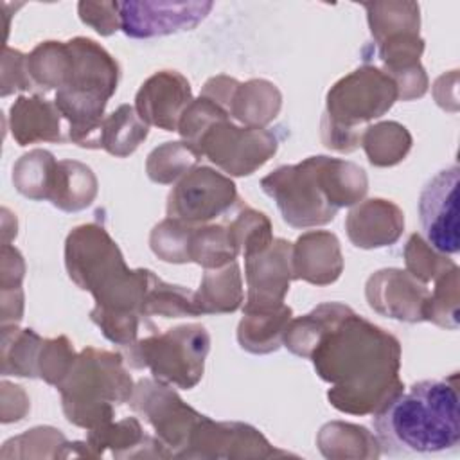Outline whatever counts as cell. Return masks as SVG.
Here are the masks:
<instances>
[{"label":"cell","mask_w":460,"mask_h":460,"mask_svg":"<svg viewBox=\"0 0 460 460\" xmlns=\"http://www.w3.org/2000/svg\"><path fill=\"white\" fill-rule=\"evenodd\" d=\"M289 243L284 239L271 241L264 250L246 257L248 304L244 313L271 311L282 305V298L289 288Z\"/></svg>","instance_id":"7c38bea8"},{"label":"cell","mask_w":460,"mask_h":460,"mask_svg":"<svg viewBox=\"0 0 460 460\" xmlns=\"http://www.w3.org/2000/svg\"><path fill=\"white\" fill-rule=\"evenodd\" d=\"M404 226L401 210L385 201L370 199L352 210L347 219L349 237L356 246L377 248L397 241Z\"/></svg>","instance_id":"5bb4252c"},{"label":"cell","mask_w":460,"mask_h":460,"mask_svg":"<svg viewBox=\"0 0 460 460\" xmlns=\"http://www.w3.org/2000/svg\"><path fill=\"white\" fill-rule=\"evenodd\" d=\"M239 325V343L243 349L250 352H271L280 345V338L288 327V320L291 316V309L280 305L271 311H257L244 313Z\"/></svg>","instance_id":"d6986e66"},{"label":"cell","mask_w":460,"mask_h":460,"mask_svg":"<svg viewBox=\"0 0 460 460\" xmlns=\"http://www.w3.org/2000/svg\"><path fill=\"white\" fill-rule=\"evenodd\" d=\"M190 101V88L178 72H158L137 93L138 117L165 131L178 129V119Z\"/></svg>","instance_id":"4fadbf2b"},{"label":"cell","mask_w":460,"mask_h":460,"mask_svg":"<svg viewBox=\"0 0 460 460\" xmlns=\"http://www.w3.org/2000/svg\"><path fill=\"white\" fill-rule=\"evenodd\" d=\"M309 358L318 376L334 385L329 401L341 411H376L402 390L397 377L399 341L347 305L318 338Z\"/></svg>","instance_id":"6da1fadb"},{"label":"cell","mask_w":460,"mask_h":460,"mask_svg":"<svg viewBox=\"0 0 460 460\" xmlns=\"http://www.w3.org/2000/svg\"><path fill=\"white\" fill-rule=\"evenodd\" d=\"M243 298L239 268L232 264L214 279L210 273L205 275L201 289L194 295V300L201 313H226L234 311Z\"/></svg>","instance_id":"7402d4cb"},{"label":"cell","mask_w":460,"mask_h":460,"mask_svg":"<svg viewBox=\"0 0 460 460\" xmlns=\"http://www.w3.org/2000/svg\"><path fill=\"white\" fill-rule=\"evenodd\" d=\"M147 137V126L135 115L133 108L122 104L108 119L101 120L92 147H104L115 156H126Z\"/></svg>","instance_id":"e0dca14e"},{"label":"cell","mask_w":460,"mask_h":460,"mask_svg":"<svg viewBox=\"0 0 460 460\" xmlns=\"http://www.w3.org/2000/svg\"><path fill=\"white\" fill-rule=\"evenodd\" d=\"M456 374L424 379L397 392L374 411V431L388 455H435L460 442Z\"/></svg>","instance_id":"7a4b0ae2"},{"label":"cell","mask_w":460,"mask_h":460,"mask_svg":"<svg viewBox=\"0 0 460 460\" xmlns=\"http://www.w3.org/2000/svg\"><path fill=\"white\" fill-rule=\"evenodd\" d=\"M372 34L377 41L404 32H419V4L376 2L365 4Z\"/></svg>","instance_id":"ffe728a7"},{"label":"cell","mask_w":460,"mask_h":460,"mask_svg":"<svg viewBox=\"0 0 460 460\" xmlns=\"http://www.w3.org/2000/svg\"><path fill=\"white\" fill-rule=\"evenodd\" d=\"M293 277L313 284H329L341 271L338 239L329 232H309L296 241Z\"/></svg>","instance_id":"9a60e30c"},{"label":"cell","mask_w":460,"mask_h":460,"mask_svg":"<svg viewBox=\"0 0 460 460\" xmlns=\"http://www.w3.org/2000/svg\"><path fill=\"white\" fill-rule=\"evenodd\" d=\"M262 190L277 201L291 226L325 225L340 207L359 201L367 192V176L352 162L311 156L296 165H284L261 181Z\"/></svg>","instance_id":"3957f363"},{"label":"cell","mask_w":460,"mask_h":460,"mask_svg":"<svg viewBox=\"0 0 460 460\" xmlns=\"http://www.w3.org/2000/svg\"><path fill=\"white\" fill-rule=\"evenodd\" d=\"M225 119L214 120L198 140L199 151L214 164L230 174H250L262 165L277 149L271 133L257 128H235L232 124H219Z\"/></svg>","instance_id":"9c48e42d"},{"label":"cell","mask_w":460,"mask_h":460,"mask_svg":"<svg viewBox=\"0 0 460 460\" xmlns=\"http://www.w3.org/2000/svg\"><path fill=\"white\" fill-rule=\"evenodd\" d=\"M13 113V137L20 146L38 140H63L59 133V110L38 97L18 99L11 108Z\"/></svg>","instance_id":"2e32d148"},{"label":"cell","mask_w":460,"mask_h":460,"mask_svg":"<svg viewBox=\"0 0 460 460\" xmlns=\"http://www.w3.org/2000/svg\"><path fill=\"white\" fill-rule=\"evenodd\" d=\"M97 192L92 171L79 162H59L50 190V201L63 210H81L88 207Z\"/></svg>","instance_id":"ac0fdd59"},{"label":"cell","mask_w":460,"mask_h":460,"mask_svg":"<svg viewBox=\"0 0 460 460\" xmlns=\"http://www.w3.org/2000/svg\"><path fill=\"white\" fill-rule=\"evenodd\" d=\"M397 84L372 66H363L341 79L327 99V110L338 124H356L381 117L395 101Z\"/></svg>","instance_id":"52a82bcc"},{"label":"cell","mask_w":460,"mask_h":460,"mask_svg":"<svg viewBox=\"0 0 460 460\" xmlns=\"http://www.w3.org/2000/svg\"><path fill=\"white\" fill-rule=\"evenodd\" d=\"M68 43L72 68L68 81L56 93V108L70 122V140L90 147L101 124V115L117 90L119 66L113 58L90 38Z\"/></svg>","instance_id":"277c9868"},{"label":"cell","mask_w":460,"mask_h":460,"mask_svg":"<svg viewBox=\"0 0 460 460\" xmlns=\"http://www.w3.org/2000/svg\"><path fill=\"white\" fill-rule=\"evenodd\" d=\"M234 199L235 185L228 178L198 167L171 190L167 214L181 223H203L226 210Z\"/></svg>","instance_id":"8fae6325"},{"label":"cell","mask_w":460,"mask_h":460,"mask_svg":"<svg viewBox=\"0 0 460 460\" xmlns=\"http://www.w3.org/2000/svg\"><path fill=\"white\" fill-rule=\"evenodd\" d=\"M208 345L205 327L180 325L165 334L149 336L137 345H129V361L133 367H149L160 381L192 388L203 376Z\"/></svg>","instance_id":"8992f818"},{"label":"cell","mask_w":460,"mask_h":460,"mask_svg":"<svg viewBox=\"0 0 460 460\" xmlns=\"http://www.w3.org/2000/svg\"><path fill=\"white\" fill-rule=\"evenodd\" d=\"M458 165L438 171L420 190L419 219L426 243L438 253L455 255L458 239Z\"/></svg>","instance_id":"ba28073f"},{"label":"cell","mask_w":460,"mask_h":460,"mask_svg":"<svg viewBox=\"0 0 460 460\" xmlns=\"http://www.w3.org/2000/svg\"><path fill=\"white\" fill-rule=\"evenodd\" d=\"M70 374L61 392L65 411L75 424H90L95 415L110 413L108 401H126L131 395V377L117 354L86 349L70 367Z\"/></svg>","instance_id":"5b68a950"},{"label":"cell","mask_w":460,"mask_h":460,"mask_svg":"<svg viewBox=\"0 0 460 460\" xmlns=\"http://www.w3.org/2000/svg\"><path fill=\"white\" fill-rule=\"evenodd\" d=\"M79 16L84 23L92 25L99 34H111L120 29L119 2H79Z\"/></svg>","instance_id":"484cf974"},{"label":"cell","mask_w":460,"mask_h":460,"mask_svg":"<svg viewBox=\"0 0 460 460\" xmlns=\"http://www.w3.org/2000/svg\"><path fill=\"white\" fill-rule=\"evenodd\" d=\"M212 7V2H119L120 29L138 40L190 31Z\"/></svg>","instance_id":"30bf717a"},{"label":"cell","mask_w":460,"mask_h":460,"mask_svg":"<svg viewBox=\"0 0 460 460\" xmlns=\"http://www.w3.org/2000/svg\"><path fill=\"white\" fill-rule=\"evenodd\" d=\"M140 314H162L165 318H178V316H198L201 314L194 295L181 288V286H171L162 282L153 275V280L146 291Z\"/></svg>","instance_id":"44dd1931"},{"label":"cell","mask_w":460,"mask_h":460,"mask_svg":"<svg viewBox=\"0 0 460 460\" xmlns=\"http://www.w3.org/2000/svg\"><path fill=\"white\" fill-rule=\"evenodd\" d=\"M58 164L47 151H32L22 156L14 167V183L18 190L32 199H49Z\"/></svg>","instance_id":"603a6c76"},{"label":"cell","mask_w":460,"mask_h":460,"mask_svg":"<svg viewBox=\"0 0 460 460\" xmlns=\"http://www.w3.org/2000/svg\"><path fill=\"white\" fill-rule=\"evenodd\" d=\"M406 264L411 270V275L424 282L435 279L437 273H444L456 266L455 262L431 253V246L415 234L406 246Z\"/></svg>","instance_id":"d4e9b609"},{"label":"cell","mask_w":460,"mask_h":460,"mask_svg":"<svg viewBox=\"0 0 460 460\" xmlns=\"http://www.w3.org/2000/svg\"><path fill=\"white\" fill-rule=\"evenodd\" d=\"M458 268H451L442 273L437 282L435 295L428 298L424 307V320H433L438 325L455 329L458 316Z\"/></svg>","instance_id":"cb8c5ba5"}]
</instances>
